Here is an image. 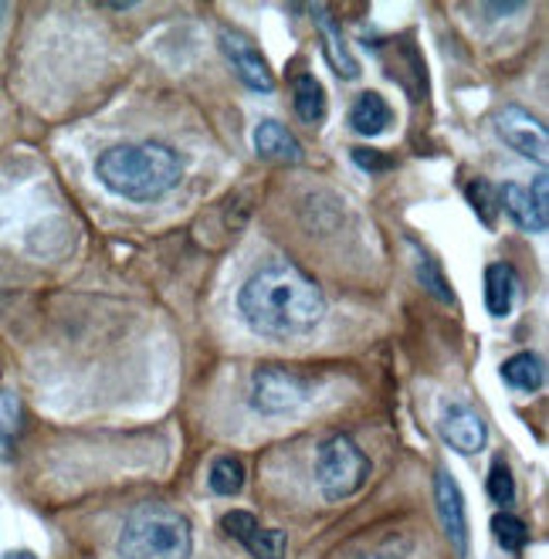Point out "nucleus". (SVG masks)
Returning a JSON list of instances; mask_svg holds the SVG:
<instances>
[{"label": "nucleus", "instance_id": "4468645a", "mask_svg": "<svg viewBox=\"0 0 549 559\" xmlns=\"http://www.w3.org/2000/svg\"><path fill=\"white\" fill-rule=\"evenodd\" d=\"M391 122H394V112L386 106V98L377 92H363L349 109V126H353V133H360V136H380L383 129H391Z\"/></svg>", "mask_w": 549, "mask_h": 559}, {"label": "nucleus", "instance_id": "0eeeda50", "mask_svg": "<svg viewBox=\"0 0 549 559\" xmlns=\"http://www.w3.org/2000/svg\"><path fill=\"white\" fill-rule=\"evenodd\" d=\"M220 51L224 58H228V64L235 69V75L254 88V92H272L275 88V79H272V69H268V61L262 58V51H258V45L241 35V31H231V27H224L220 31Z\"/></svg>", "mask_w": 549, "mask_h": 559}, {"label": "nucleus", "instance_id": "423d86ee", "mask_svg": "<svg viewBox=\"0 0 549 559\" xmlns=\"http://www.w3.org/2000/svg\"><path fill=\"white\" fill-rule=\"evenodd\" d=\"M492 122H496V133L505 146H512L520 156L536 159L539 167H546L549 136H546V126L533 112H526L520 106H505L492 116Z\"/></svg>", "mask_w": 549, "mask_h": 559}, {"label": "nucleus", "instance_id": "a211bd4d", "mask_svg": "<svg viewBox=\"0 0 549 559\" xmlns=\"http://www.w3.org/2000/svg\"><path fill=\"white\" fill-rule=\"evenodd\" d=\"M293 103H296V116L309 126H319L326 119V88H322L319 79L312 75H299L293 85Z\"/></svg>", "mask_w": 549, "mask_h": 559}, {"label": "nucleus", "instance_id": "6e6552de", "mask_svg": "<svg viewBox=\"0 0 549 559\" xmlns=\"http://www.w3.org/2000/svg\"><path fill=\"white\" fill-rule=\"evenodd\" d=\"M220 530L231 539H238L254 559H285V533L282 530H265L248 509L224 512Z\"/></svg>", "mask_w": 549, "mask_h": 559}, {"label": "nucleus", "instance_id": "39448f33", "mask_svg": "<svg viewBox=\"0 0 549 559\" xmlns=\"http://www.w3.org/2000/svg\"><path fill=\"white\" fill-rule=\"evenodd\" d=\"M306 401H309V383L282 367H262L248 383L251 411L265 414V417L288 414V411L302 407Z\"/></svg>", "mask_w": 549, "mask_h": 559}, {"label": "nucleus", "instance_id": "9d476101", "mask_svg": "<svg viewBox=\"0 0 549 559\" xmlns=\"http://www.w3.org/2000/svg\"><path fill=\"white\" fill-rule=\"evenodd\" d=\"M438 435H441V441L447 448H455L462 454H478L481 448H486V441H489V427L472 407L451 404L438 417Z\"/></svg>", "mask_w": 549, "mask_h": 559}, {"label": "nucleus", "instance_id": "4be33fe9", "mask_svg": "<svg viewBox=\"0 0 549 559\" xmlns=\"http://www.w3.org/2000/svg\"><path fill=\"white\" fill-rule=\"evenodd\" d=\"M489 499L502 512H509L515 506V481H512V472H509V465L502 462V457H496L492 472H489Z\"/></svg>", "mask_w": 549, "mask_h": 559}, {"label": "nucleus", "instance_id": "ddd939ff", "mask_svg": "<svg viewBox=\"0 0 549 559\" xmlns=\"http://www.w3.org/2000/svg\"><path fill=\"white\" fill-rule=\"evenodd\" d=\"M315 21H319V35H322V48H326V58L333 69L343 75V79H357L360 75V64L357 58L349 55L346 41H343V31L336 27V17L326 11V8H312Z\"/></svg>", "mask_w": 549, "mask_h": 559}, {"label": "nucleus", "instance_id": "6ab92c4d", "mask_svg": "<svg viewBox=\"0 0 549 559\" xmlns=\"http://www.w3.org/2000/svg\"><path fill=\"white\" fill-rule=\"evenodd\" d=\"M211 488L214 496H238L244 488V465L238 457H217L211 465Z\"/></svg>", "mask_w": 549, "mask_h": 559}, {"label": "nucleus", "instance_id": "7ed1b4c3", "mask_svg": "<svg viewBox=\"0 0 549 559\" xmlns=\"http://www.w3.org/2000/svg\"><path fill=\"white\" fill-rule=\"evenodd\" d=\"M190 552H193V530L187 515L164 506L136 509L119 530L122 559H190Z\"/></svg>", "mask_w": 549, "mask_h": 559}, {"label": "nucleus", "instance_id": "412c9836", "mask_svg": "<svg viewBox=\"0 0 549 559\" xmlns=\"http://www.w3.org/2000/svg\"><path fill=\"white\" fill-rule=\"evenodd\" d=\"M465 193H468V204L475 207V214L481 217V224L492 227L496 214H499V187H492L489 180H472L465 187Z\"/></svg>", "mask_w": 549, "mask_h": 559}, {"label": "nucleus", "instance_id": "20e7f679", "mask_svg": "<svg viewBox=\"0 0 549 559\" xmlns=\"http://www.w3.org/2000/svg\"><path fill=\"white\" fill-rule=\"evenodd\" d=\"M370 475V457L349 435H333L315 454V481L330 502L357 496Z\"/></svg>", "mask_w": 549, "mask_h": 559}, {"label": "nucleus", "instance_id": "1a4fd4ad", "mask_svg": "<svg viewBox=\"0 0 549 559\" xmlns=\"http://www.w3.org/2000/svg\"><path fill=\"white\" fill-rule=\"evenodd\" d=\"M434 502H438V519L441 530L458 556L468 552V512H465V496L458 481L447 472H438V485H434Z\"/></svg>", "mask_w": 549, "mask_h": 559}, {"label": "nucleus", "instance_id": "b1692460", "mask_svg": "<svg viewBox=\"0 0 549 559\" xmlns=\"http://www.w3.org/2000/svg\"><path fill=\"white\" fill-rule=\"evenodd\" d=\"M353 159H357V167H363V170H391L394 163H391V156L386 153H380V150H353Z\"/></svg>", "mask_w": 549, "mask_h": 559}, {"label": "nucleus", "instance_id": "f257e3e1", "mask_svg": "<svg viewBox=\"0 0 549 559\" xmlns=\"http://www.w3.org/2000/svg\"><path fill=\"white\" fill-rule=\"evenodd\" d=\"M241 319L268 340H296L309 336L326 316V299L312 278L296 265L272 261L258 269L238 292Z\"/></svg>", "mask_w": 549, "mask_h": 559}, {"label": "nucleus", "instance_id": "f8f14e48", "mask_svg": "<svg viewBox=\"0 0 549 559\" xmlns=\"http://www.w3.org/2000/svg\"><path fill=\"white\" fill-rule=\"evenodd\" d=\"M254 153L262 159H285V163H299L302 159L299 140L275 119H265V122L254 126Z\"/></svg>", "mask_w": 549, "mask_h": 559}, {"label": "nucleus", "instance_id": "2eb2a0df", "mask_svg": "<svg viewBox=\"0 0 549 559\" xmlns=\"http://www.w3.org/2000/svg\"><path fill=\"white\" fill-rule=\"evenodd\" d=\"M515 299H520V278L509 265H489L486 269V309L496 319H505L515 309Z\"/></svg>", "mask_w": 549, "mask_h": 559}, {"label": "nucleus", "instance_id": "a878e982", "mask_svg": "<svg viewBox=\"0 0 549 559\" xmlns=\"http://www.w3.org/2000/svg\"><path fill=\"white\" fill-rule=\"evenodd\" d=\"M4 559H35V556H31V552H24V549H17V552H8Z\"/></svg>", "mask_w": 549, "mask_h": 559}, {"label": "nucleus", "instance_id": "f3484780", "mask_svg": "<svg viewBox=\"0 0 549 559\" xmlns=\"http://www.w3.org/2000/svg\"><path fill=\"white\" fill-rule=\"evenodd\" d=\"M24 424V407L14 390H0V462H11Z\"/></svg>", "mask_w": 549, "mask_h": 559}, {"label": "nucleus", "instance_id": "dca6fc26", "mask_svg": "<svg viewBox=\"0 0 549 559\" xmlns=\"http://www.w3.org/2000/svg\"><path fill=\"white\" fill-rule=\"evenodd\" d=\"M502 377L515 390L536 393L546 383V367H542V359L536 353H515V356H509L505 364H502Z\"/></svg>", "mask_w": 549, "mask_h": 559}, {"label": "nucleus", "instance_id": "5701e85b", "mask_svg": "<svg viewBox=\"0 0 549 559\" xmlns=\"http://www.w3.org/2000/svg\"><path fill=\"white\" fill-rule=\"evenodd\" d=\"M417 278H421V285L434 295V299H441V302H451V299H455V292H451V285L444 282V272L438 269V261H434V258L421 254V261H417Z\"/></svg>", "mask_w": 549, "mask_h": 559}, {"label": "nucleus", "instance_id": "9b49d317", "mask_svg": "<svg viewBox=\"0 0 549 559\" xmlns=\"http://www.w3.org/2000/svg\"><path fill=\"white\" fill-rule=\"evenodd\" d=\"M499 207L523 227V231H533V235H542L546 231V211H539L536 207V201H533V193H529V187H523V183H502L499 187Z\"/></svg>", "mask_w": 549, "mask_h": 559}, {"label": "nucleus", "instance_id": "f03ea898", "mask_svg": "<svg viewBox=\"0 0 549 559\" xmlns=\"http://www.w3.org/2000/svg\"><path fill=\"white\" fill-rule=\"evenodd\" d=\"M99 183L133 204H153L183 180V156L167 143H119L95 159Z\"/></svg>", "mask_w": 549, "mask_h": 559}, {"label": "nucleus", "instance_id": "bb28decb", "mask_svg": "<svg viewBox=\"0 0 549 559\" xmlns=\"http://www.w3.org/2000/svg\"><path fill=\"white\" fill-rule=\"evenodd\" d=\"M4 17H8V8H4V4H0V24H4Z\"/></svg>", "mask_w": 549, "mask_h": 559}, {"label": "nucleus", "instance_id": "393cba45", "mask_svg": "<svg viewBox=\"0 0 549 559\" xmlns=\"http://www.w3.org/2000/svg\"><path fill=\"white\" fill-rule=\"evenodd\" d=\"M481 14H492V17H509V14H520L526 11V4H481Z\"/></svg>", "mask_w": 549, "mask_h": 559}, {"label": "nucleus", "instance_id": "aec40b11", "mask_svg": "<svg viewBox=\"0 0 549 559\" xmlns=\"http://www.w3.org/2000/svg\"><path fill=\"white\" fill-rule=\"evenodd\" d=\"M492 536L499 539V546H502V549L520 552V549L526 546V539H529V530H526V522H523L520 515L499 512V515L492 519Z\"/></svg>", "mask_w": 549, "mask_h": 559}]
</instances>
